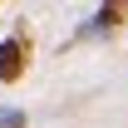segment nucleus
<instances>
[{
	"mask_svg": "<svg viewBox=\"0 0 128 128\" xmlns=\"http://www.w3.org/2000/svg\"><path fill=\"white\" fill-rule=\"evenodd\" d=\"M0 79H20V44L15 40L0 44Z\"/></svg>",
	"mask_w": 128,
	"mask_h": 128,
	"instance_id": "obj_1",
	"label": "nucleus"
}]
</instances>
